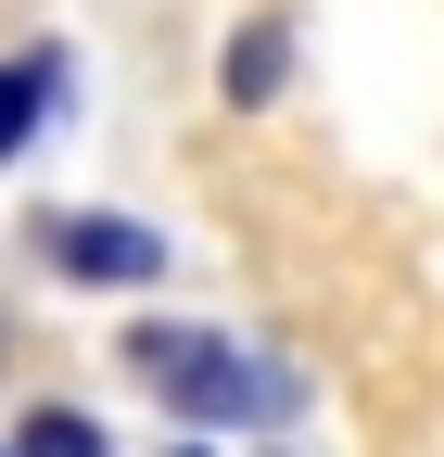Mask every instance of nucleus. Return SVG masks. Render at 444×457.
I'll return each instance as SVG.
<instances>
[{
    "instance_id": "3",
    "label": "nucleus",
    "mask_w": 444,
    "mask_h": 457,
    "mask_svg": "<svg viewBox=\"0 0 444 457\" xmlns=\"http://www.w3.org/2000/svg\"><path fill=\"white\" fill-rule=\"evenodd\" d=\"M64 114V51H0V165Z\"/></svg>"
},
{
    "instance_id": "1",
    "label": "nucleus",
    "mask_w": 444,
    "mask_h": 457,
    "mask_svg": "<svg viewBox=\"0 0 444 457\" xmlns=\"http://www.w3.org/2000/svg\"><path fill=\"white\" fill-rule=\"evenodd\" d=\"M115 356H127V381H152L178 420H216V432H229V420H280V369L242 356L229 330H165V318H152V330L115 343Z\"/></svg>"
},
{
    "instance_id": "5",
    "label": "nucleus",
    "mask_w": 444,
    "mask_h": 457,
    "mask_svg": "<svg viewBox=\"0 0 444 457\" xmlns=\"http://www.w3.org/2000/svg\"><path fill=\"white\" fill-rule=\"evenodd\" d=\"M13 457H102V420H77V407H38V420L13 432Z\"/></svg>"
},
{
    "instance_id": "6",
    "label": "nucleus",
    "mask_w": 444,
    "mask_h": 457,
    "mask_svg": "<svg viewBox=\"0 0 444 457\" xmlns=\"http://www.w3.org/2000/svg\"><path fill=\"white\" fill-rule=\"evenodd\" d=\"M13 356H26V330H13V293H0V381H13Z\"/></svg>"
},
{
    "instance_id": "2",
    "label": "nucleus",
    "mask_w": 444,
    "mask_h": 457,
    "mask_svg": "<svg viewBox=\"0 0 444 457\" xmlns=\"http://www.w3.org/2000/svg\"><path fill=\"white\" fill-rule=\"evenodd\" d=\"M38 254L64 267V279H152V267H165V242H152L140 216H51Z\"/></svg>"
},
{
    "instance_id": "7",
    "label": "nucleus",
    "mask_w": 444,
    "mask_h": 457,
    "mask_svg": "<svg viewBox=\"0 0 444 457\" xmlns=\"http://www.w3.org/2000/svg\"><path fill=\"white\" fill-rule=\"evenodd\" d=\"M178 457H203V445H178Z\"/></svg>"
},
{
    "instance_id": "4",
    "label": "nucleus",
    "mask_w": 444,
    "mask_h": 457,
    "mask_svg": "<svg viewBox=\"0 0 444 457\" xmlns=\"http://www.w3.org/2000/svg\"><path fill=\"white\" fill-rule=\"evenodd\" d=\"M229 51H242V64H229V102L254 114V102H267V77H280V64H292V26H280V13H254V26H242Z\"/></svg>"
}]
</instances>
